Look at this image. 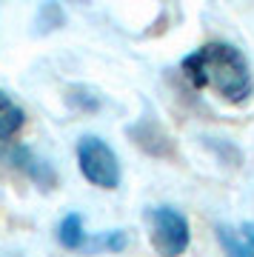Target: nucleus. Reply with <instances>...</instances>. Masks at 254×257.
Wrapping results in <instances>:
<instances>
[{"instance_id": "obj_1", "label": "nucleus", "mask_w": 254, "mask_h": 257, "mask_svg": "<svg viewBox=\"0 0 254 257\" xmlns=\"http://www.w3.org/2000/svg\"><path fill=\"white\" fill-rule=\"evenodd\" d=\"M194 89H214L228 103H243L251 94V69L243 52L231 43H203L180 63Z\"/></svg>"}, {"instance_id": "obj_2", "label": "nucleus", "mask_w": 254, "mask_h": 257, "mask_svg": "<svg viewBox=\"0 0 254 257\" xmlns=\"http://www.w3.org/2000/svg\"><path fill=\"white\" fill-rule=\"evenodd\" d=\"M77 166L80 175L97 189H117L120 186V160L114 149L97 135H86L77 143Z\"/></svg>"}, {"instance_id": "obj_3", "label": "nucleus", "mask_w": 254, "mask_h": 257, "mask_svg": "<svg viewBox=\"0 0 254 257\" xmlns=\"http://www.w3.org/2000/svg\"><path fill=\"white\" fill-rule=\"evenodd\" d=\"M149 226H152V246L160 257H180L191 243L189 217L172 206L149 209Z\"/></svg>"}, {"instance_id": "obj_4", "label": "nucleus", "mask_w": 254, "mask_h": 257, "mask_svg": "<svg viewBox=\"0 0 254 257\" xmlns=\"http://www.w3.org/2000/svg\"><path fill=\"white\" fill-rule=\"evenodd\" d=\"M3 160L12 163L15 169H20V172H23L32 183L40 186V189H55L57 186V172L52 169V163L43 160V157H37L29 146H20V143L9 146L3 152Z\"/></svg>"}, {"instance_id": "obj_5", "label": "nucleus", "mask_w": 254, "mask_h": 257, "mask_svg": "<svg viewBox=\"0 0 254 257\" xmlns=\"http://www.w3.org/2000/svg\"><path fill=\"white\" fill-rule=\"evenodd\" d=\"M220 248L226 257H254V220L248 223H217L214 226Z\"/></svg>"}, {"instance_id": "obj_6", "label": "nucleus", "mask_w": 254, "mask_h": 257, "mask_svg": "<svg viewBox=\"0 0 254 257\" xmlns=\"http://www.w3.org/2000/svg\"><path fill=\"white\" fill-rule=\"evenodd\" d=\"M57 243L63 248H86V229H83L80 214L72 211L57 223Z\"/></svg>"}, {"instance_id": "obj_7", "label": "nucleus", "mask_w": 254, "mask_h": 257, "mask_svg": "<svg viewBox=\"0 0 254 257\" xmlns=\"http://www.w3.org/2000/svg\"><path fill=\"white\" fill-rule=\"evenodd\" d=\"M23 123H26V114H23V109L15 106V103H12L6 111H0V143H9L20 128H23Z\"/></svg>"}, {"instance_id": "obj_8", "label": "nucleus", "mask_w": 254, "mask_h": 257, "mask_svg": "<svg viewBox=\"0 0 254 257\" xmlns=\"http://www.w3.org/2000/svg\"><path fill=\"white\" fill-rule=\"evenodd\" d=\"M126 243H129L126 231H106V234H100L94 240H86L89 248H111V251H123Z\"/></svg>"}, {"instance_id": "obj_9", "label": "nucleus", "mask_w": 254, "mask_h": 257, "mask_svg": "<svg viewBox=\"0 0 254 257\" xmlns=\"http://www.w3.org/2000/svg\"><path fill=\"white\" fill-rule=\"evenodd\" d=\"M12 106V100H9V94L3 92V89H0V111H6Z\"/></svg>"}]
</instances>
